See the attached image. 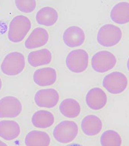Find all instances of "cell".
Here are the masks:
<instances>
[{"instance_id":"18","label":"cell","mask_w":129,"mask_h":146,"mask_svg":"<svg viewBox=\"0 0 129 146\" xmlns=\"http://www.w3.org/2000/svg\"><path fill=\"white\" fill-rule=\"evenodd\" d=\"M21 133L20 125L14 120L0 121V137L4 140L12 141Z\"/></svg>"},{"instance_id":"23","label":"cell","mask_w":129,"mask_h":146,"mask_svg":"<svg viewBox=\"0 0 129 146\" xmlns=\"http://www.w3.org/2000/svg\"><path fill=\"white\" fill-rule=\"evenodd\" d=\"M15 3L17 9L24 13H31L36 6L35 0H16Z\"/></svg>"},{"instance_id":"8","label":"cell","mask_w":129,"mask_h":146,"mask_svg":"<svg viewBox=\"0 0 129 146\" xmlns=\"http://www.w3.org/2000/svg\"><path fill=\"white\" fill-rule=\"evenodd\" d=\"M22 112V104L14 96H6L0 100V118H15Z\"/></svg>"},{"instance_id":"13","label":"cell","mask_w":129,"mask_h":146,"mask_svg":"<svg viewBox=\"0 0 129 146\" xmlns=\"http://www.w3.org/2000/svg\"><path fill=\"white\" fill-rule=\"evenodd\" d=\"M50 35L46 29L42 27L34 28L24 43L27 49H36L46 44L49 40Z\"/></svg>"},{"instance_id":"10","label":"cell","mask_w":129,"mask_h":146,"mask_svg":"<svg viewBox=\"0 0 129 146\" xmlns=\"http://www.w3.org/2000/svg\"><path fill=\"white\" fill-rule=\"evenodd\" d=\"M85 33L78 26H70L64 31L62 40L67 46L75 48L81 46L85 41Z\"/></svg>"},{"instance_id":"25","label":"cell","mask_w":129,"mask_h":146,"mask_svg":"<svg viewBox=\"0 0 129 146\" xmlns=\"http://www.w3.org/2000/svg\"><path fill=\"white\" fill-rule=\"evenodd\" d=\"M0 146H8L6 143H5L4 141H2L0 140Z\"/></svg>"},{"instance_id":"27","label":"cell","mask_w":129,"mask_h":146,"mask_svg":"<svg viewBox=\"0 0 129 146\" xmlns=\"http://www.w3.org/2000/svg\"><path fill=\"white\" fill-rule=\"evenodd\" d=\"M127 68H128V70L129 71V57H128V61H127Z\"/></svg>"},{"instance_id":"17","label":"cell","mask_w":129,"mask_h":146,"mask_svg":"<svg viewBox=\"0 0 129 146\" xmlns=\"http://www.w3.org/2000/svg\"><path fill=\"white\" fill-rule=\"evenodd\" d=\"M52 55L48 49L32 51L27 56L28 63L33 67H39L41 66H46L52 62Z\"/></svg>"},{"instance_id":"1","label":"cell","mask_w":129,"mask_h":146,"mask_svg":"<svg viewBox=\"0 0 129 146\" xmlns=\"http://www.w3.org/2000/svg\"><path fill=\"white\" fill-rule=\"evenodd\" d=\"M31 28V22L24 15H17L10 21L8 38L13 43H20L25 38Z\"/></svg>"},{"instance_id":"4","label":"cell","mask_w":129,"mask_h":146,"mask_svg":"<svg viewBox=\"0 0 129 146\" xmlns=\"http://www.w3.org/2000/svg\"><path fill=\"white\" fill-rule=\"evenodd\" d=\"M78 134V126L74 121H62L53 129V137L61 144L70 143Z\"/></svg>"},{"instance_id":"12","label":"cell","mask_w":129,"mask_h":146,"mask_svg":"<svg viewBox=\"0 0 129 146\" xmlns=\"http://www.w3.org/2000/svg\"><path fill=\"white\" fill-rule=\"evenodd\" d=\"M56 80V70L52 67L38 68L34 73V82L38 86H50L54 84Z\"/></svg>"},{"instance_id":"6","label":"cell","mask_w":129,"mask_h":146,"mask_svg":"<svg viewBox=\"0 0 129 146\" xmlns=\"http://www.w3.org/2000/svg\"><path fill=\"white\" fill-rule=\"evenodd\" d=\"M128 80L126 75L120 72L109 73L103 80V86L109 93L119 94L127 89Z\"/></svg>"},{"instance_id":"26","label":"cell","mask_w":129,"mask_h":146,"mask_svg":"<svg viewBox=\"0 0 129 146\" xmlns=\"http://www.w3.org/2000/svg\"><path fill=\"white\" fill-rule=\"evenodd\" d=\"M2 79H1V78H0V91H1V89H2Z\"/></svg>"},{"instance_id":"9","label":"cell","mask_w":129,"mask_h":146,"mask_svg":"<svg viewBox=\"0 0 129 146\" xmlns=\"http://www.w3.org/2000/svg\"><path fill=\"white\" fill-rule=\"evenodd\" d=\"M59 100V94L54 88L40 89L36 92L34 101L36 106L43 108L55 107Z\"/></svg>"},{"instance_id":"2","label":"cell","mask_w":129,"mask_h":146,"mask_svg":"<svg viewBox=\"0 0 129 146\" xmlns=\"http://www.w3.org/2000/svg\"><path fill=\"white\" fill-rule=\"evenodd\" d=\"M122 38V31L116 25L107 24L103 25L97 33L98 43L104 47H112L118 44Z\"/></svg>"},{"instance_id":"24","label":"cell","mask_w":129,"mask_h":146,"mask_svg":"<svg viewBox=\"0 0 129 146\" xmlns=\"http://www.w3.org/2000/svg\"><path fill=\"white\" fill-rule=\"evenodd\" d=\"M66 146H83L81 144H77V143H72V144H70V145H68Z\"/></svg>"},{"instance_id":"7","label":"cell","mask_w":129,"mask_h":146,"mask_svg":"<svg viewBox=\"0 0 129 146\" xmlns=\"http://www.w3.org/2000/svg\"><path fill=\"white\" fill-rule=\"evenodd\" d=\"M117 59L112 52L107 50L98 51L91 59V66L98 73H105L115 67Z\"/></svg>"},{"instance_id":"3","label":"cell","mask_w":129,"mask_h":146,"mask_svg":"<svg viewBox=\"0 0 129 146\" xmlns=\"http://www.w3.org/2000/svg\"><path fill=\"white\" fill-rule=\"evenodd\" d=\"M24 68V56L20 52H11L7 54L1 64L2 72L9 76L19 75Z\"/></svg>"},{"instance_id":"15","label":"cell","mask_w":129,"mask_h":146,"mask_svg":"<svg viewBox=\"0 0 129 146\" xmlns=\"http://www.w3.org/2000/svg\"><path fill=\"white\" fill-rule=\"evenodd\" d=\"M59 20V13L52 7L46 6L40 9L36 15V21L39 25L51 27Z\"/></svg>"},{"instance_id":"21","label":"cell","mask_w":129,"mask_h":146,"mask_svg":"<svg viewBox=\"0 0 129 146\" xmlns=\"http://www.w3.org/2000/svg\"><path fill=\"white\" fill-rule=\"evenodd\" d=\"M81 107L79 102L73 98H66L59 104V111L68 118H76L81 113Z\"/></svg>"},{"instance_id":"20","label":"cell","mask_w":129,"mask_h":146,"mask_svg":"<svg viewBox=\"0 0 129 146\" xmlns=\"http://www.w3.org/2000/svg\"><path fill=\"white\" fill-rule=\"evenodd\" d=\"M55 116L50 111L40 110L35 112L31 118L32 124L36 128L46 129L53 125Z\"/></svg>"},{"instance_id":"19","label":"cell","mask_w":129,"mask_h":146,"mask_svg":"<svg viewBox=\"0 0 129 146\" xmlns=\"http://www.w3.org/2000/svg\"><path fill=\"white\" fill-rule=\"evenodd\" d=\"M51 139L48 133L39 130H32L25 136L26 146H50Z\"/></svg>"},{"instance_id":"16","label":"cell","mask_w":129,"mask_h":146,"mask_svg":"<svg viewBox=\"0 0 129 146\" xmlns=\"http://www.w3.org/2000/svg\"><path fill=\"white\" fill-rule=\"evenodd\" d=\"M110 18L118 25L129 23V2H120L115 5L110 11Z\"/></svg>"},{"instance_id":"22","label":"cell","mask_w":129,"mask_h":146,"mask_svg":"<svg viewBox=\"0 0 129 146\" xmlns=\"http://www.w3.org/2000/svg\"><path fill=\"white\" fill-rule=\"evenodd\" d=\"M122 143V137L115 130H107L103 132L100 137L101 146H121Z\"/></svg>"},{"instance_id":"11","label":"cell","mask_w":129,"mask_h":146,"mask_svg":"<svg viewBox=\"0 0 129 146\" xmlns=\"http://www.w3.org/2000/svg\"><path fill=\"white\" fill-rule=\"evenodd\" d=\"M86 104L93 110H102L107 104V95L100 88H93L89 90L86 95Z\"/></svg>"},{"instance_id":"5","label":"cell","mask_w":129,"mask_h":146,"mask_svg":"<svg viewBox=\"0 0 129 146\" xmlns=\"http://www.w3.org/2000/svg\"><path fill=\"white\" fill-rule=\"evenodd\" d=\"M66 66L74 73H82L87 69L89 55L86 50L77 49L71 50L66 57Z\"/></svg>"},{"instance_id":"14","label":"cell","mask_w":129,"mask_h":146,"mask_svg":"<svg viewBox=\"0 0 129 146\" xmlns=\"http://www.w3.org/2000/svg\"><path fill=\"white\" fill-rule=\"evenodd\" d=\"M81 129L87 136H95L101 132L103 122L100 117L91 114L87 115L81 121Z\"/></svg>"}]
</instances>
